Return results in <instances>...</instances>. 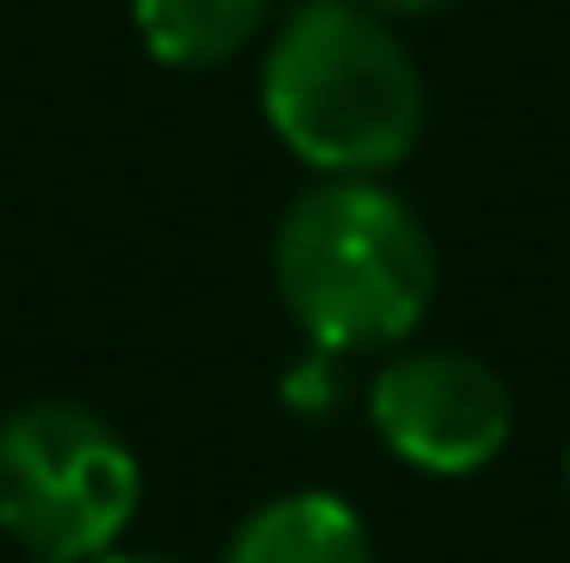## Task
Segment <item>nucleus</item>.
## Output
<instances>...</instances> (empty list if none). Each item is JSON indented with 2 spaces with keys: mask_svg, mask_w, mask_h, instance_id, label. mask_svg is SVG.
Segmentation results:
<instances>
[{
  "mask_svg": "<svg viewBox=\"0 0 570 563\" xmlns=\"http://www.w3.org/2000/svg\"><path fill=\"white\" fill-rule=\"evenodd\" d=\"M259 107L318 179H379L425 134V80L365 0H298L266 47Z\"/></svg>",
  "mask_w": 570,
  "mask_h": 563,
  "instance_id": "f257e3e1",
  "label": "nucleus"
},
{
  "mask_svg": "<svg viewBox=\"0 0 570 563\" xmlns=\"http://www.w3.org/2000/svg\"><path fill=\"white\" fill-rule=\"evenodd\" d=\"M285 312L318 352H379L419 332L438 292V253L419 213L379 179H318L273 233Z\"/></svg>",
  "mask_w": 570,
  "mask_h": 563,
  "instance_id": "f03ea898",
  "label": "nucleus"
},
{
  "mask_svg": "<svg viewBox=\"0 0 570 563\" xmlns=\"http://www.w3.org/2000/svg\"><path fill=\"white\" fill-rule=\"evenodd\" d=\"M140 511L134 444L73 398H33L0 424V531L33 563H94Z\"/></svg>",
  "mask_w": 570,
  "mask_h": 563,
  "instance_id": "7ed1b4c3",
  "label": "nucleus"
},
{
  "mask_svg": "<svg viewBox=\"0 0 570 563\" xmlns=\"http://www.w3.org/2000/svg\"><path fill=\"white\" fill-rule=\"evenodd\" d=\"M392 457L431 477H471L511 444V385L471 352H405L365 392Z\"/></svg>",
  "mask_w": 570,
  "mask_h": 563,
  "instance_id": "20e7f679",
  "label": "nucleus"
},
{
  "mask_svg": "<svg viewBox=\"0 0 570 563\" xmlns=\"http://www.w3.org/2000/svg\"><path fill=\"white\" fill-rule=\"evenodd\" d=\"M219 563H372V537L345 497L285 491L233 531Z\"/></svg>",
  "mask_w": 570,
  "mask_h": 563,
  "instance_id": "39448f33",
  "label": "nucleus"
},
{
  "mask_svg": "<svg viewBox=\"0 0 570 563\" xmlns=\"http://www.w3.org/2000/svg\"><path fill=\"white\" fill-rule=\"evenodd\" d=\"M273 0H134L140 47L159 67H226L266 27Z\"/></svg>",
  "mask_w": 570,
  "mask_h": 563,
  "instance_id": "423d86ee",
  "label": "nucleus"
},
{
  "mask_svg": "<svg viewBox=\"0 0 570 563\" xmlns=\"http://www.w3.org/2000/svg\"><path fill=\"white\" fill-rule=\"evenodd\" d=\"M292 405H312V412L332 405V352H318V365H312V358L298 365V378H292Z\"/></svg>",
  "mask_w": 570,
  "mask_h": 563,
  "instance_id": "0eeeda50",
  "label": "nucleus"
},
{
  "mask_svg": "<svg viewBox=\"0 0 570 563\" xmlns=\"http://www.w3.org/2000/svg\"><path fill=\"white\" fill-rule=\"evenodd\" d=\"M372 13H444L451 0H365Z\"/></svg>",
  "mask_w": 570,
  "mask_h": 563,
  "instance_id": "6e6552de",
  "label": "nucleus"
},
{
  "mask_svg": "<svg viewBox=\"0 0 570 563\" xmlns=\"http://www.w3.org/2000/svg\"><path fill=\"white\" fill-rule=\"evenodd\" d=\"M94 563H166V557H127V551H107V557H94Z\"/></svg>",
  "mask_w": 570,
  "mask_h": 563,
  "instance_id": "1a4fd4ad",
  "label": "nucleus"
},
{
  "mask_svg": "<svg viewBox=\"0 0 570 563\" xmlns=\"http://www.w3.org/2000/svg\"><path fill=\"white\" fill-rule=\"evenodd\" d=\"M564 477H570V457H564Z\"/></svg>",
  "mask_w": 570,
  "mask_h": 563,
  "instance_id": "9d476101",
  "label": "nucleus"
}]
</instances>
